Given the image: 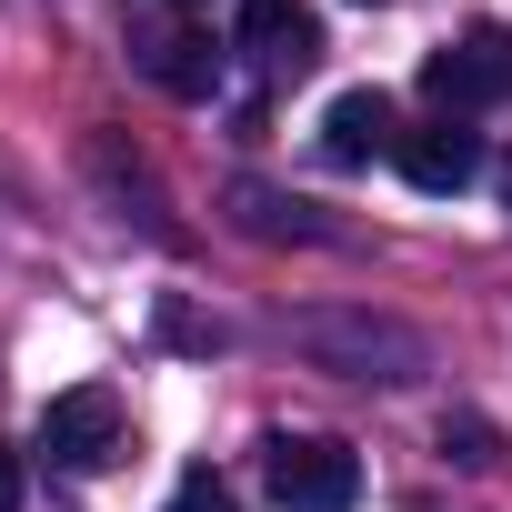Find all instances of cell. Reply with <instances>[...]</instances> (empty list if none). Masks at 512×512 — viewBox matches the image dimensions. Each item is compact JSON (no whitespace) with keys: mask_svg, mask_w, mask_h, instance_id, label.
I'll list each match as a JSON object with an SVG mask.
<instances>
[{"mask_svg":"<svg viewBox=\"0 0 512 512\" xmlns=\"http://www.w3.org/2000/svg\"><path fill=\"white\" fill-rule=\"evenodd\" d=\"M292 342L322 372H352V382H422L432 372V342L392 312H292Z\"/></svg>","mask_w":512,"mask_h":512,"instance_id":"6da1fadb","label":"cell"},{"mask_svg":"<svg viewBox=\"0 0 512 512\" xmlns=\"http://www.w3.org/2000/svg\"><path fill=\"white\" fill-rule=\"evenodd\" d=\"M262 472H272V502L282 512H352L362 502V452L332 442V432H272L262 442Z\"/></svg>","mask_w":512,"mask_h":512,"instance_id":"7a4b0ae2","label":"cell"},{"mask_svg":"<svg viewBox=\"0 0 512 512\" xmlns=\"http://www.w3.org/2000/svg\"><path fill=\"white\" fill-rule=\"evenodd\" d=\"M41 452H51L61 472H111V462L131 452V412H121V392H111V382L51 392V402H41Z\"/></svg>","mask_w":512,"mask_h":512,"instance_id":"3957f363","label":"cell"},{"mask_svg":"<svg viewBox=\"0 0 512 512\" xmlns=\"http://www.w3.org/2000/svg\"><path fill=\"white\" fill-rule=\"evenodd\" d=\"M422 101H432L442 121H472V111L512 101V41H502V31H462V41H442V51L422 61Z\"/></svg>","mask_w":512,"mask_h":512,"instance_id":"277c9868","label":"cell"},{"mask_svg":"<svg viewBox=\"0 0 512 512\" xmlns=\"http://www.w3.org/2000/svg\"><path fill=\"white\" fill-rule=\"evenodd\" d=\"M241 51L262 61V71H312L322 61V21H312V0H241Z\"/></svg>","mask_w":512,"mask_h":512,"instance_id":"5b68a950","label":"cell"},{"mask_svg":"<svg viewBox=\"0 0 512 512\" xmlns=\"http://www.w3.org/2000/svg\"><path fill=\"white\" fill-rule=\"evenodd\" d=\"M131 61H141V81H161L171 101H211V91H221V51H211L201 31H151V21H131Z\"/></svg>","mask_w":512,"mask_h":512,"instance_id":"8992f818","label":"cell"},{"mask_svg":"<svg viewBox=\"0 0 512 512\" xmlns=\"http://www.w3.org/2000/svg\"><path fill=\"white\" fill-rule=\"evenodd\" d=\"M392 161H402V181H412V191H432V201H452V191H472V181H482V141H472L462 121L402 131V141H392Z\"/></svg>","mask_w":512,"mask_h":512,"instance_id":"52a82bcc","label":"cell"},{"mask_svg":"<svg viewBox=\"0 0 512 512\" xmlns=\"http://www.w3.org/2000/svg\"><path fill=\"white\" fill-rule=\"evenodd\" d=\"M392 141H402V131H392V101H382V91H342V101L322 111V161H332V171H362V161L392 151Z\"/></svg>","mask_w":512,"mask_h":512,"instance_id":"ba28073f","label":"cell"},{"mask_svg":"<svg viewBox=\"0 0 512 512\" xmlns=\"http://www.w3.org/2000/svg\"><path fill=\"white\" fill-rule=\"evenodd\" d=\"M221 201H231V221H241L251 241H322V221H302V201H282V191H262V181H231Z\"/></svg>","mask_w":512,"mask_h":512,"instance_id":"9c48e42d","label":"cell"},{"mask_svg":"<svg viewBox=\"0 0 512 512\" xmlns=\"http://www.w3.org/2000/svg\"><path fill=\"white\" fill-rule=\"evenodd\" d=\"M432 442H442V462H462V472H492V462H502V432H492L482 412H442Z\"/></svg>","mask_w":512,"mask_h":512,"instance_id":"30bf717a","label":"cell"},{"mask_svg":"<svg viewBox=\"0 0 512 512\" xmlns=\"http://www.w3.org/2000/svg\"><path fill=\"white\" fill-rule=\"evenodd\" d=\"M161 512H241V502H231V482H221L211 462H191V472L171 482V502H161Z\"/></svg>","mask_w":512,"mask_h":512,"instance_id":"8fae6325","label":"cell"},{"mask_svg":"<svg viewBox=\"0 0 512 512\" xmlns=\"http://www.w3.org/2000/svg\"><path fill=\"white\" fill-rule=\"evenodd\" d=\"M0 512H21V452H0Z\"/></svg>","mask_w":512,"mask_h":512,"instance_id":"7c38bea8","label":"cell"},{"mask_svg":"<svg viewBox=\"0 0 512 512\" xmlns=\"http://www.w3.org/2000/svg\"><path fill=\"white\" fill-rule=\"evenodd\" d=\"M171 11H201V0H171Z\"/></svg>","mask_w":512,"mask_h":512,"instance_id":"4fadbf2b","label":"cell"},{"mask_svg":"<svg viewBox=\"0 0 512 512\" xmlns=\"http://www.w3.org/2000/svg\"><path fill=\"white\" fill-rule=\"evenodd\" d=\"M362 11H382V0H362Z\"/></svg>","mask_w":512,"mask_h":512,"instance_id":"5bb4252c","label":"cell"}]
</instances>
